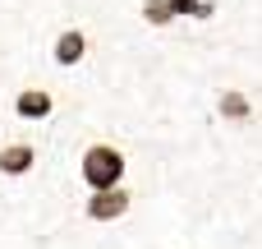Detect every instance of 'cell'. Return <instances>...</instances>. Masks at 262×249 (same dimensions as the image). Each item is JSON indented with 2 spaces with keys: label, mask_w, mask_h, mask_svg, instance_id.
Wrapping results in <instances>:
<instances>
[{
  "label": "cell",
  "mask_w": 262,
  "mask_h": 249,
  "mask_svg": "<svg viewBox=\"0 0 262 249\" xmlns=\"http://www.w3.org/2000/svg\"><path fill=\"white\" fill-rule=\"evenodd\" d=\"M124 152L115 143H92L83 148V162H78V176L88 185V194H101V189H120L124 185Z\"/></svg>",
  "instance_id": "obj_1"
},
{
  "label": "cell",
  "mask_w": 262,
  "mask_h": 249,
  "mask_svg": "<svg viewBox=\"0 0 262 249\" xmlns=\"http://www.w3.org/2000/svg\"><path fill=\"white\" fill-rule=\"evenodd\" d=\"M129 189L120 185V189H101V194H88L83 199V217L88 222H120L124 213H129Z\"/></svg>",
  "instance_id": "obj_2"
},
{
  "label": "cell",
  "mask_w": 262,
  "mask_h": 249,
  "mask_svg": "<svg viewBox=\"0 0 262 249\" xmlns=\"http://www.w3.org/2000/svg\"><path fill=\"white\" fill-rule=\"evenodd\" d=\"M51 55H55V65H64V69L83 65V55H88V32H83V28H64V32L55 37Z\"/></svg>",
  "instance_id": "obj_3"
},
{
  "label": "cell",
  "mask_w": 262,
  "mask_h": 249,
  "mask_svg": "<svg viewBox=\"0 0 262 249\" xmlns=\"http://www.w3.org/2000/svg\"><path fill=\"white\" fill-rule=\"evenodd\" d=\"M55 111V97L46 92V88H23L18 97H14V116L18 120H46Z\"/></svg>",
  "instance_id": "obj_4"
},
{
  "label": "cell",
  "mask_w": 262,
  "mask_h": 249,
  "mask_svg": "<svg viewBox=\"0 0 262 249\" xmlns=\"http://www.w3.org/2000/svg\"><path fill=\"white\" fill-rule=\"evenodd\" d=\"M216 111H221V120H230V125H244V120L253 116V102H249V92H244V88H221V97H216Z\"/></svg>",
  "instance_id": "obj_5"
},
{
  "label": "cell",
  "mask_w": 262,
  "mask_h": 249,
  "mask_svg": "<svg viewBox=\"0 0 262 249\" xmlns=\"http://www.w3.org/2000/svg\"><path fill=\"white\" fill-rule=\"evenodd\" d=\"M32 162H37L32 143H5L0 148V176H28Z\"/></svg>",
  "instance_id": "obj_6"
},
{
  "label": "cell",
  "mask_w": 262,
  "mask_h": 249,
  "mask_svg": "<svg viewBox=\"0 0 262 249\" xmlns=\"http://www.w3.org/2000/svg\"><path fill=\"white\" fill-rule=\"evenodd\" d=\"M138 18L152 23V28H170L175 14H170V0H138Z\"/></svg>",
  "instance_id": "obj_7"
},
{
  "label": "cell",
  "mask_w": 262,
  "mask_h": 249,
  "mask_svg": "<svg viewBox=\"0 0 262 249\" xmlns=\"http://www.w3.org/2000/svg\"><path fill=\"white\" fill-rule=\"evenodd\" d=\"M193 9H198V0H170V14H175V18H184V14L193 18Z\"/></svg>",
  "instance_id": "obj_8"
},
{
  "label": "cell",
  "mask_w": 262,
  "mask_h": 249,
  "mask_svg": "<svg viewBox=\"0 0 262 249\" xmlns=\"http://www.w3.org/2000/svg\"><path fill=\"white\" fill-rule=\"evenodd\" d=\"M193 18H203V23H207V18H216V0H198V9H193Z\"/></svg>",
  "instance_id": "obj_9"
}]
</instances>
